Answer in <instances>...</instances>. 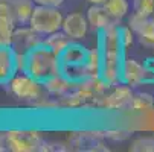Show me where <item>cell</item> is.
I'll return each mask as SVG.
<instances>
[{
	"label": "cell",
	"instance_id": "2e32d148",
	"mask_svg": "<svg viewBox=\"0 0 154 152\" xmlns=\"http://www.w3.org/2000/svg\"><path fill=\"white\" fill-rule=\"evenodd\" d=\"M104 8L116 21H119L124 17H127L130 11V3L128 0H107L104 3Z\"/></svg>",
	"mask_w": 154,
	"mask_h": 152
},
{
	"label": "cell",
	"instance_id": "e0dca14e",
	"mask_svg": "<svg viewBox=\"0 0 154 152\" xmlns=\"http://www.w3.org/2000/svg\"><path fill=\"white\" fill-rule=\"evenodd\" d=\"M152 105H154L152 96L148 94V93H140V94L133 96L131 103H130V108H133L134 111H148Z\"/></svg>",
	"mask_w": 154,
	"mask_h": 152
},
{
	"label": "cell",
	"instance_id": "603a6c76",
	"mask_svg": "<svg viewBox=\"0 0 154 152\" xmlns=\"http://www.w3.org/2000/svg\"><path fill=\"white\" fill-rule=\"evenodd\" d=\"M6 3H11V0H0V5H6Z\"/></svg>",
	"mask_w": 154,
	"mask_h": 152
},
{
	"label": "cell",
	"instance_id": "7c38bea8",
	"mask_svg": "<svg viewBox=\"0 0 154 152\" xmlns=\"http://www.w3.org/2000/svg\"><path fill=\"white\" fill-rule=\"evenodd\" d=\"M11 12L17 26L29 25V20L32 17L35 2L34 0H11Z\"/></svg>",
	"mask_w": 154,
	"mask_h": 152
},
{
	"label": "cell",
	"instance_id": "3957f363",
	"mask_svg": "<svg viewBox=\"0 0 154 152\" xmlns=\"http://www.w3.org/2000/svg\"><path fill=\"white\" fill-rule=\"evenodd\" d=\"M64 17L66 15L58 6L35 5L32 17L29 20V26L41 37H48L54 32L61 31Z\"/></svg>",
	"mask_w": 154,
	"mask_h": 152
},
{
	"label": "cell",
	"instance_id": "7a4b0ae2",
	"mask_svg": "<svg viewBox=\"0 0 154 152\" xmlns=\"http://www.w3.org/2000/svg\"><path fill=\"white\" fill-rule=\"evenodd\" d=\"M48 143L34 131H6L0 134V152H34L45 151Z\"/></svg>",
	"mask_w": 154,
	"mask_h": 152
},
{
	"label": "cell",
	"instance_id": "9a60e30c",
	"mask_svg": "<svg viewBox=\"0 0 154 152\" xmlns=\"http://www.w3.org/2000/svg\"><path fill=\"white\" fill-rule=\"evenodd\" d=\"M43 85H45V88H46L51 94L61 96V94H64V93L70 91V87L73 85V82H72L70 79L66 78L63 73H60V75H57V76H54V78H51V79H48Z\"/></svg>",
	"mask_w": 154,
	"mask_h": 152
},
{
	"label": "cell",
	"instance_id": "8fae6325",
	"mask_svg": "<svg viewBox=\"0 0 154 152\" xmlns=\"http://www.w3.org/2000/svg\"><path fill=\"white\" fill-rule=\"evenodd\" d=\"M15 28L17 25L11 12V5H0V46H11Z\"/></svg>",
	"mask_w": 154,
	"mask_h": 152
},
{
	"label": "cell",
	"instance_id": "7402d4cb",
	"mask_svg": "<svg viewBox=\"0 0 154 152\" xmlns=\"http://www.w3.org/2000/svg\"><path fill=\"white\" fill-rule=\"evenodd\" d=\"M87 2H89L90 5H104L107 0H87Z\"/></svg>",
	"mask_w": 154,
	"mask_h": 152
},
{
	"label": "cell",
	"instance_id": "5bb4252c",
	"mask_svg": "<svg viewBox=\"0 0 154 152\" xmlns=\"http://www.w3.org/2000/svg\"><path fill=\"white\" fill-rule=\"evenodd\" d=\"M72 40L66 35L63 31H58V32H54L51 35H48L45 40H43V44H46L51 50H54L58 56L67 49L70 44H72Z\"/></svg>",
	"mask_w": 154,
	"mask_h": 152
},
{
	"label": "cell",
	"instance_id": "d6986e66",
	"mask_svg": "<svg viewBox=\"0 0 154 152\" xmlns=\"http://www.w3.org/2000/svg\"><path fill=\"white\" fill-rule=\"evenodd\" d=\"M131 151H154V137H139L131 143Z\"/></svg>",
	"mask_w": 154,
	"mask_h": 152
},
{
	"label": "cell",
	"instance_id": "277c9868",
	"mask_svg": "<svg viewBox=\"0 0 154 152\" xmlns=\"http://www.w3.org/2000/svg\"><path fill=\"white\" fill-rule=\"evenodd\" d=\"M6 85L9 91L20 100L34 102L43 97V87L45 85L25 72H18Z\"/></svg>",
	"mask_w": 154,
	"mask_h": 152
},
{
	"label": "cell",
	"instance_id": "8992f818",
	"mask_svg": "<svg viewBox=\"0 0 154 152\" xmlns=\"http://www.w3.org/2000/svg\"><path fill=\"white\" fill-rule=\"evenodd\" d=\"M43 44L41 35L37 34L29 25L17 26L12 34L11 46L15 50V53H28L31 49Z\"/></svg>",
	"mask_w": 154,
	"mask_h": 152
},
{
	"label": "cell",
	"instance_id": "30bf717a",
	"mask_svg": "<svg viewBox=\"0 0 154 152\" xmlns=\"http://www.w3.org/2000/svg\"><path fill=\"white\" fill-rule=\"evenodd\" d=\"M87 58H89V50L81 44H76V43H72V44L60 55L61 67L85 66Z\"/></svg>",
	"mask_w": 154,
	"mask_h": 152
},
{
	"label": "cell",
	"instance_id": "ac0fdd59",
	"mask_svg": "<svg viewBox=\"0 0 154 152\" xmlns=\"http://www.w3.org/2000/svg\"><path fill=\"white\" fill-rule=\"evenodd\" d=\"M134 11L140 17H149L154 12V0H136Z\"/></svg>",
	"mask_w": 154,
	"mask_h": 152
},
{
	"label": "cell",
	"instance_id": "ba28073f",
	"mask_svg": "<svg viewBox=\"0 0 154 152\" xmlns=\"http://www.w3.org/2000/svg\"><path fill=\"white\" fill-rule=\"evenodd\" d=\"M12 46H0V85H6L17 73V59Z\"/></svg>",
	"mask_w": 154,
	"mask_h": 152
},
{
	"label": "cell",
	"instance_id": "5b68a950",
	"mask_svg": "<svg viewBox=\"0 0 154 152\" xmlns=\"http://www.w3.org/2000/svg\"><path fill=\"white\" fill-rule=\"evenodd\" d=\"M122 82L130 87L142 84H154V69L146 64L142 66L133 58H124L122 62Z\"/></svg>",
	"mask_w": 154,
	"mask_h": 152
},
{
	"label": "cell",
	"instance_id": "44dd1931",
	"mask_svg": "<svg viewBox=\"0 0 154 152\" xmlns=\"http://www.w3.org/2000/svg\"><path fill=\"white\" fill-rule=\"evenodd\" d=\"M35 5H46V6H61L66 0H34Z\"/></svg>",
	"mask_w": 154,
	"mask_h": 152
},
{
	"label": "cell",
	"instance_id": "52a82bcc",
	"mask_svg": "<svg viewBox=\"0 0 154 152\" xmlns=\"http://www.w3.org/2000/svg\"><path fill=\"white\" fill-rule=\"evenodd\" d=\"M89 29H90V25H89V20H87V15H84L81 12L67 14L64 17L63 28H61V31L72 41H79V40L85 38Z\"/></svg>",
	"mask_w": 154,
	"mask_h": 152
},
{
	"label": "cell",
	"instance_id": "6da1fadb",
	"mask_svg": "<svg viewBox=\"0 0 154 152\" xmlns=\"http://www.w3.org/2000/svg\"><path fill=\"white\" fill-rule=\"evenodd\" d=\"M25 73L45 84L48 79L61 73L60 56L46 44H40L25 53Z\"/></svg>",
	"mask_w": 154,
	"mask_h": 152
},
{
	"label": "cell",
	"instance_id": "ffe728a7",
	"mask_svg": "<svg viewBox=\"0 0 154 152\" xmlns=\"http://www.w3.org/2000/svg\"><path fill=\"white\" fill-rule=\"evenodd\" d=\"M119 38H121V44H122L124 50H127L131 44H133V40H134V35H133L131 28L119 26Z\"/></svg>",
	"mask_w": 154,
	"mask_h": 152
},
{
	"label": "cell",
	"instance_id": "9c48e42d",
	"mask_svg": "<svg viewBox=\"0 0 154 152\" xmlns=\"http://www.w3.org/2000/svg\"><path fill=\"white\" fill-rule=\"evenodd\" d=\"M87 20H89L90 28L98 34L112 25H118V21L107 12L104 5H90V8L87 9Z\"/></svg>",
	"mask_w": 154,
	"mask_h": 152
},
{
	"label": "cell",
	"instance_id": "4fadbf2b",
	"mask_svg": "<svg viewBox=\"0 0 154 152\" xmlns=\"http://www.w3.org/2000/svg\"><path fill=\"white\" fill-rule=\"evenodd\" d=\"M131 99H133V93H131V90H130V85L122 82V85L116 87L115 91L105 97L104 105L107 108H112V110H119V108H124V106L130 105Z\"/></svg>",
	"mask_w": 154,
	"mask_h": 152
}]
</instances>
